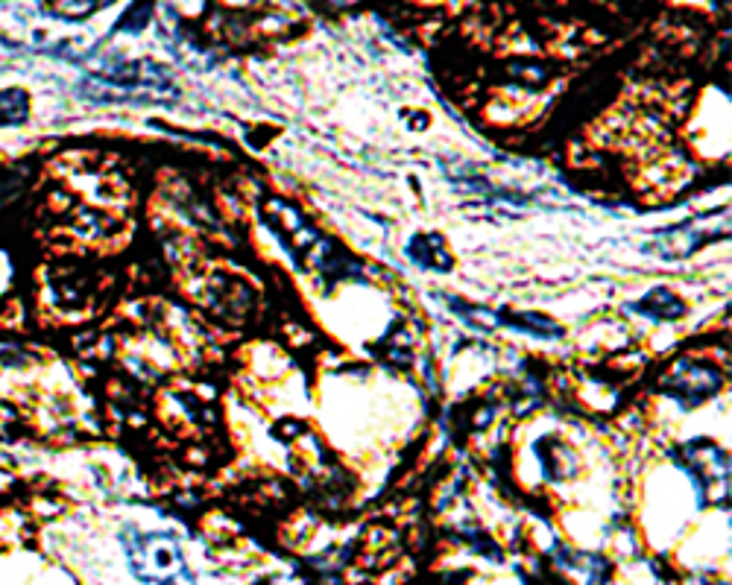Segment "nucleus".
<instances>
[{"mask_svg": "<svg viewBox=\"0 0 732 585\" xmlns=\"http://www.w3.org/2000/svg\"><path fill=\"white\" fill-rule=\"evenodd\" d=\"M123 548L132 574L146 585H197L191 568L185 562L182 545L170 533L123 530Z\"/></svg>", "mask_w": 732, "mask_h": 585, "instance_id": "7ed1b4c3", "label": "nucleus"}, {"mask_svg": "<svg viewBox=\"0 0 732 585\" xmlns=\"http://www.w3.org/2000/svg\"><path fill=\"white\" fill-rule=\"evenodd\" d=\"M627 311L641 313V317H648V320L657 322H677L688 313V305L680 299L677 292L665 290V287H657V290L645 292L639 302L627 305Z\"/></svg>", "mask_w": 732, "mask_h": 585, "instance_id": "9d476101", "label": "nucleus"}, {"mask_svg": "<svg viewBox=\"0 0 732 585\" xmlns=\"http://www.w3.org/2000/svg\"><path fill=\"white\" fill-rule=\"evenodd\" d=\"M680 468L692 477L700 506L730 503V457L712 439H688L674 451Z\"/></svg>", "mask_w": 732, "mask_h": 585, "instance_id": "20e7f679", "label": "nucleus"}, {"mask_svg": "<svg viewBox=\"0 0 732 585\" xmlns=\"http://www.w3.org/2000/svg\"><path fill=\"white\" fill-rule=\"evenodd\" d=\"M256 585H267V583H256Z\"/></svg>", "mask_w": 732, "mask_h": 585, "instance_id": "dca6fc26", "label": "nucleus"}, {"mask_svg": "<svg viewBox=\"0 0 732 585\" xmlns=\"http://www.w3.org/2000/svg\"><path fill=\"white\" fill-rule=\"evenodd\" d=\"M493 322L495 329H512V331H522V334H533L536 339H557L566 334L563 325H557L548 317H542V313H522V311H493Z\"/></svg>", "mask_w": 732, "mask_h": 585, "instance_id": "9b49d317", "label": "nucleus"}, {"mask_svg": "<svg viewBox=\"0 0 732 585\" xmlns=\"http://www.w3.org/2000/svg\"><path fill=\"white\" fill-rule=\"evenodd\" d=\"M723 390L721 369L704 360L680 357L659 378V393L677 404L680 410H695Z\"/></svg>", "mask_w": 732, "mask_h": 585, "instance_id": "39448f33", "label": "nucleus"}, {"mask_svg": "<svg viewBox=\"0 0 732 585\" xmlns=\"http://www.w3.org/2000/svg\"><path fill=\"white\" fill-rule=\"evenodd\" d=\"M507 76L512 85H524V88H542L548 83V68L536 62H512L507 64Z\"/></svg>", "mask_w": 732, "mask_h": 585, "instance_id": "4468645a", "label": "nucleus"}, {"mask_svg": "<svg viewBox=\"0 0 732 585\" xmlns=\"http://www.w3.org/2000/svg\"><path fill=\"white\" fill-rule=\"evenodd\" d=\"M533 454L540 463L542 475L551 483H568L580 475V457L577 451L559 437H540L533 442Z\"/></svg>", "mask_w": 732, "mask_h": 585, "instance_id": "0eeeda50", "label": "nucleus"}, {"mask_svg": "<svg viewBox=\"0 0 732 585\" xmlns=\"http://www.w3.org/2000/svg\"><path fill=\"white\" fill-rule=\"evenodd\" d=\"M408 258L422 270H430V273H449L454 266V258H451L446 240L439 235H416L408 247Z\"/></svg>", "mask_w": 732, "mask_h": 585, "instance_id": "f8f14e48", "label": "nucleus"}, {"mask_svg": "<svg viewBox=\"0 0 732 585\" xmlns=\"http://www.w3.org/2000/svg\"><path fill=\"white\" fill-rule=\"evenodd\" d=\"M202 302L209 305L214 313H220L223 320L240 322L252 311V292H249L247 284L232 278V275H211L202 287Z\"/></svg>", "mask_w": 732, "mask_h": 585, "instance_id": "423d86ee", "label": "nucleus"}, {"mask_svg": "<svg viewBox=\"0 0 732 585\" xmlns=\"http://www.w3.org/2000/svg\"><path fill=\"white\" fill-rule=\"evenodd\" d=\"M29 115V97L21 88H7L0 92V127H15L24 123Z\"/></svg>", "mask_w": 732, "mask_h": 585, "instance_id": "ddd939ff", "label": "nucleus"}, {"mask_svg": "<svg viewBox=\"0 0 732 585\" xmlns=\"http://www.w3.org/2000/svg\"><path fill=\"white\" fill-rule=\"evenodd\" d=\"M721 231H704L700 223H686V226H680V229H669L657 235L653 240V252L662 258H669V261H680V258L692 255L695 249H700L706 240L718 238Z\"/></svg>", "mask_w": 732, "mask_h": 585, "instance_id": "1a4fd4ad", "label": "nucleus"}, {"mask_svg": "<svg viewBox=\"0 0 732 585\" xmlns=\"http://www.w3.org/2000/svg\"><path fill=\"white\" fill-rule=\"evenodd\" d=\"M83 94L94 103H144L174 100L176 85L167 68L146 59H120V62L92 73L83 85Z\"/></svg>", "mask_w": 732, "mask_h": 585, "instance_id": "f03ea898", "label": "nucleus"}, {"mask_svg": "<svg viewBox=\"0 0 732 585\" xmlns=\"http://www.w3.org/2000/svg\"><path fill=\"white\" fill-rule=\"evenodd\" d=\"M106 3H56L54 10H59L56 15H62V19H85V15H92L94 10H103Z\"/></svg>", "mask_w": 732, "mask_h": 585, "instance_id": "2eb2a0df", "label": "nucleus"}, {"mask_svg": "<svg viewBox=\"0 0 732 585\" xmlns=\"http://www.w3.org/2000/svg\"><path fill=\"white\" fill-rule=\"evenodd\" d=\"M551 559L557 571L571 580L577 585H606V576H610V562L598 553H586V550H571V548H557L551 550Z\"/></svg>", "mask_w": 732, "mask_h": 585, "instance_id": "6e6552de", "label": "nucleus"}, {"mask_svg": "<svg viewBox=\"0 0 732 585\" xmlns=\"http://www.w3.org/2000/svg\"><path fill=\"white\" fill-rule=\"evenodd\" d=\"M267 229L273 231L282 249L293 258V264L303 266V270H320V273H334L338 270L340 278H346L349 255L338 252L331 240H326L320 231L314 229L303 211L284 200H267L264 208Z\"/></svg>", "mask_w": 732, "mask_h": 585, "instance_id": "f257e3e1", "label": "nucleus"}]
</instances>
